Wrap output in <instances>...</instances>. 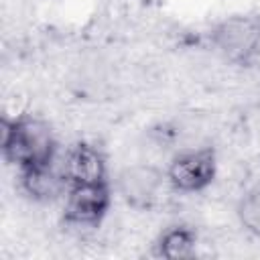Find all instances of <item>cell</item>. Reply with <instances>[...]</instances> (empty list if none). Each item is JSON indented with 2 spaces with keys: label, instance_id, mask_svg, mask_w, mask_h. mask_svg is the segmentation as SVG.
Segmentation results:
<instances>
[{
  "label": "cell",
  "instance_id": "1",
  "mask_svg": "<svg viewBox=\"0 0 260 260\" xmlns=\"http://www.w3.org/2000/svg\"><path fill=\"white\" fill-rule=\"evenodd\" d=\"M55 132L43 118L28 114L2 118V150L6 160L18 169L55 158Z\"/></svg>",
  "mask_w": 260,
  "mask_h": 260
},
{
  "label": "cell",
  "instance_id": "2",
  "mask_svg": "<svg viewBox=\"0 0 260 260\" xmlns=\"http://www.w3.org/2000/svg\"><path fill=\"white\" fill-rule=\"evenodd\" d=\"M215 53L232 65H246L260 49V16L236 14L221 20L211 32Z\"/></svg>",
  "mask_w": 260,
  "mask_h": 260
},
{
  "label": "cell",
  "instance_id": "3",
  "mask_svg": "<svg viewBox=\"0 0 260 260\" xmlns=\"http://www.w3.org/2000/svg\"><path fill=\"white\" fill-rule=\"evenodd\" d=\"M110 207V189L102 183H79L69 185L65 197V225L71 228L75 238L83 240L85 232L98 228Z\"/></svg>",
  "mask_w": 260,
  "mask_h": 260
},
{
  "label": "cell",
  "instance_id": "4",
  "mask_svg": "<svg viewBox=\"0 0 260 260\" xmlns=\"http://www.w3.org/2000/svg\"><path fill=\"white\" fill-rule=\"evenodd\" d=\"M169 177L152 162H134L118 173L116 189L126 205L146 211L160 203Z\"/></svg>",
  "mask_w": 260,
  "mask_h": 260
},
{
  "label": "cell",
  "instance_id": "5",
  "mask_svg": "<svg viewBox=\"0 0 260 260\" xmlns=\"http://www.w3.org/2000/svg\"><path fill=\"white\" fill-rule=\"evenodd\" d=\"M217 173L215 154L209 146L181 150L167 169V177L173 189L181 193H199L211 185Z\"/></svg>",
  "mask_w": 260,
  "mask_h": 260
},
{
  "label": "cell",
  "instance_id": "6",
  "mask_svg": "<svg viewBox=\"0 0 260 260\" xmlns=\"http://www.w3.org/2000/svg\"><path fill=\"white\" fill-rule=\"evenodd\" d=\"M20 187L32 199V203L45 205L49 201H55L63 193V189H69V181L63 173L61 162H55V158H51L47 162L20 169Z\"/></svg>",
  "mask_w": 260,
  "mask_h": 260
},
{
  "label": "cell",
  "instance_id": "7",
  "mask_svg": "<svg viewBox=\"0 0 260 260\" xmlns=\"http://www.w3.org/2000/svg\"><path fill=\"white\" fill-rule=\"evenodd\" d=\"M61 167L69 185L106 181V158L93 144L79 142L75 146H69L65 150Z\"/></svg>",
  "mask_w": 260,
  "mask_h": 260
},
{
  "label": "cell",
  "instance_id": "8",
  "mask_svg": "<svg viewBox=\"0 0 260 260\" xmlns=\"http://www.w3.org/2000/svg\"><path fill=\"white\" fill-rule=\"evenodd\" d=\"M197 238L185 225H173L165 230L156 244V254L167 260H183L195 256Z\"/></svg>",
  "mask_w": 260,
  "mask_h": 260
},
{
  "label": "cell",
  "instance_id": "9",
  "mask_svg": "<svg viewBox=\"0 0 260 260\" xmlns=\"http://www.w3.org/2000/svg\"><path fill=\"white\" fill-rule=\"evenodd\" d=\"M238 219L248 234L260 238V183L248 187L238 199Z\"/></svg>",
  "mask_w": 260,
  "mask_h": 260
}]
</instances>
